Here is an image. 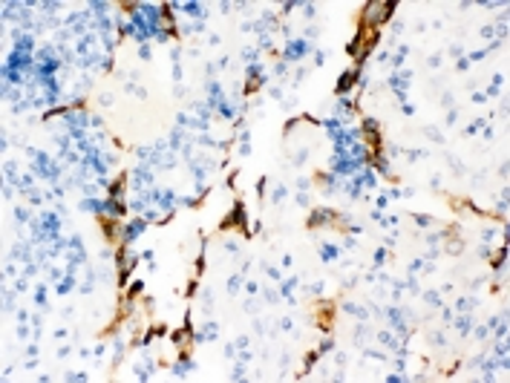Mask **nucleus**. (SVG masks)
<instances>
[{
  "label": "nucleus",
  "mask_w": 510,
  "mask_h": 383,
  "mask_svg": "<svg viewBox=\"0 0 510 383\" xmlns=\"http://www.w3.org/2000/svg\"><path fill=\"white\" fill-rule=\"evenodd\" d=\"M392 9H395V3H369L366 12H363V24L360 26H366L369 21H386L392 15Z\"/></svg>",
  "instance_id": "f257e3e1"
},
{
  "label": "nucleus",
  "mask_w": 510,
  "mask_h": 383,
  "mask_svg": "<svg viewBox=\"0 0 510 383\" xmlns=\"http://www.w3.org/2000/svg\"><path fill=\"white\" fill-rule=\"evenodd\" d=\"M332 314H335V308H332V302H326V305H320V311H317V323L323 325V328H329V325H332Z\"/></svg>",
  "instance_id": "f03ea898"
},
{
  "label": "nucleus",
  "mask_w": 510,
  "mask_h": 383,
  "mask_svg": "<svg viewBox=\"0 0 510 383\" xmlns=\"http://www.w3.org/2000/svg\"><path fill=\"white\" fill-rule=\"evenodd\" d=\"M355 78H358V72H346V75H343V81H340V87H337V90L343 93L346 87H352V84H355Z\"/></svg>",
  "instance_id": "7ed1b4c3"
}]
</instances>
